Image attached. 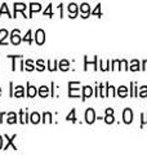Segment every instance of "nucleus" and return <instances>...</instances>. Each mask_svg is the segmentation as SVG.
<instances>
[{
  "label": "nucleus",
  "instance_id": "4",
  "mask_svg": "<svg viewBox=\"0 0 147 155\" xmlns=\"http://www.w3.org/2000/svg\"><path fill=\"white\" fill-rule=\"evenodd\" d=\"M11 40H12V44L13 45H18L19 43H21V36H19V31L18 30H14L11 35Z\"/></svg>",
  "mask_w": 147,
  "mask_h": 155
},
{
  "label": "nucleus",
  "instance_id": "19",
  "mask_svg": "<svg viewBox=\"0 0 147 155\" xmlns=\"http://www.w3.org/2000/svg\"><path fill=\"white\" fill-rule=\"evenodd\" d=\"M60 69H61L62 71H67V70H68V62H67L66 60H62V61L60 62Z\"/></svg>",
  "mask_w": 147,
  "mask_h": 155
},
{
  "label": "nucleus",
  "instance_id": "34",
  "mask_svg": "<svg viewBox=\"0 0 147 155\" xmlns=\"http://www.w3.org/2000/svg\"><path fill=\"white\" fill-rule=\"evenodd\" d=\"M106 114H114V110H112V109H107L106 110Z\"/></svg>",
  "mask_w": 147,
  "mask_h": 155
},
{
  "label": "nucleus",
  "instance_id": "16",
  "mask_svg": "<svg viewBox=\"0 0 147 155\" xmlns=\"http://www.w3.org/2000/svg\"><path fill=\"white\" fill-rule=\"evenodd\" d=\"M30 11H31V14H32L34 12L41 11V5H40V4H36V3H32L31 5H30Z\"/></svg>",
  "mask_w": 147,
  "mask_h": 155
},
{
  "label": "nucleus",
  "instance_id": "14",
  "mask_svg": "<svg viewBox=\"0 0 147 155\" xmlns=\"http://www.w3.org/2000/svg\"><path fill=\"white\" fill-rule=\"evenodd\" d=\"M30 119H31V123L38 124L39 122H40V115H39L38 113H32L31 116H30Z\"/></svg>",
  "mask_w": 147,
  "mask_h": 155
},
{
  "label": "nucleus",
  "instance_id": "24",
  "mask_svg": "<svg viewBox=\"0 0 147 155\" xmlns=\"http://www.w3.org/2000/svg\"><path fill=\"white\" fill-rule=\"evenodd\" d=\"M105 122H106L107 124H112V123L115 122V120H114V115H112V114H106Z\"/></svg>",
  "mask_w": 147,
  "mask_h": 155
},
{
  "label": "nucleus",
  "instance_id": "33",
  "mask_svg": "<svg viewBox=\"0 0 147 155\" xmlns=\"http://www.w3.org/2000/svg\"><path fill=\"white\" fill-rule=\"evenodd\" d=\"M142 116H143V122H142V123H147V114H143V115H142Z\"/></svg>",
  "mask_w": 147,
  "mask_h": 155
},
{
  "label": "nucleus",
  "instance_id": "22",
  "mask_svg": "<svg viewBox=\"0 0 147 155\" xmlns=\"http://www.w3.org/2000/svg\"><path fill=\"white\" fill-rule=\"evenodd\" d=\"M48 66H49V70H51V71H54V70H57L58 62H57V61H53V62L48 61Z\"/></svg>",
  "mask_w": 147,
  "mask_h": 155
},
{
  "label": "nucleus",
  "instance_id": "6",
  "mask_svg": "<svg viewBox=\"0 0 147 155\" xmlns=\"http://www.w3.org/2000/svg\"><path fill=\"white\" fill-rule=\"evenodd\" d=\"M83 89H84V93H83V100H85V98H88V97H90L93 94V88H92V87L87 85Z\"/></svg>",
  "mask_w": 147,
  "mask_h": 155
},
{
  "label": "nucleus",
  "instance_id": "12",
  "mask_svg": "<svg viewBox=\"0 0 147 155\" xmlns=\"http://www.w3.org/2000/svg\"><path fill=\"white\" fill-rule=\"evenodd\" d=\"M13 96L14 97H23L24 96V93H23V87H21V85L16 87V92L13 93Z\"/></svg>",
  "mask_w": 147,
  "mask_h": 155
},
{
  "label": "nucleus",
  "instance_id": "10",
  "mask_svg": "<svg viewBox=\"0 0 147 155\" xmlns=\"http://www.w3.org/2000/svg\"><path fill=\"white\" fill-rule=\"evenodd\" d=\"M7 122H8L9 124L17 123V115H16V113H9V114H8V120H7Z\"/></svg>",
  "mask_w": 147,
  "mask_h": 155
},
{
  "label": "nucleus",
  "instance_id": "5",
  "mask_svg": "<svg viewBox=\"0 0 147 155\" xmlns=\"http://www.w3.org/2000/svg\"><path fill=\"white\" fill-rule=\"evenodd\" d=\"M80 11H81V13H83V17H88V14L90 13V7L88 5L87 3H84V4H81Z\"/></svg>",
  "mask_w": 147,
  "mask_h": 155
},
{
  "label": "nucleus",
  "instance_id": "29",
  "mask_svg": "<svg viewBox=\"0 0 147 155\" xmlns=\"http://www.w3.org/2000/svg\"><path fill=\"white\" fill-rule=\"evenodd\" d=\"M47 120L49 123H52V115H51V113H45V114H44V122H47Z\"/></svg>",
  "mask_w": 147,
  "mask_h": 155
},
{
  "label": "nucleus",
  "instance_id": "35",
  "mask_svg": "<svg viewBox=\"0 0 147 155\" xmlns=\"http://www.w3.org/2000/svg\"><path fill=\"white\" fill-rule=\"evenodd\" d=\"M3 149V137L2 136H0V150Z\"/></svg>",
  "mask_w": 147,
  "mask_h": 155
},
{
  "label": "nucleus",
  "instance_id": "9",
  "mask_svg": "<svg viewBox=\"0 0 147 155\" xmlns=\"http://www.w3.org/2000/svg\"><path fill=\"white\" fill-rule=\"evenodd\" d=\"M5 138L8 140V142H7V145H5V146H4V150H7L9 146H11V145L13 146V150H17V147H16V146H14V145H13V140L16 138V134H14V136H12V138H9L8 136H5Z\"/></svg>",
  "mask_w": 147,
  "mask_h": 155
},
{
  "label": "nucleus",
  "instance_id": "1",
  "mask_svg": "<svg viewBox=\"0 0 147 155\" xmlns=\"http://www.w3.org/2000/svg\"><path fill=\"white\" fill-rule=\"evenodd\" d=\"M94 120H96V113H94V110H93V109H88L85 111V122L88 124H92V123H94Z\"/></svg>",
  "mask_w": 147,
  "mask_h": 155
},
{
  "label": "nucleus",
  "instance_id": "30",
  "mask_svg": "<svg viewBox=\"0 0 147 155\" xmlns=\"http://www.w3.org/2000/svg\"><path fill=\"white\" fill-rule=\"evenodd\" d=\"M44 14H45V16H48V14H49V17H52V12H51V5H49V7L47 8V11L44 12Z\"/></svg>",
  "mask_w": 147,
  "mask_h": 155
},
{
  "label": "nucleus",
  "instance_id": "7",
  "mask_svg": "<svg viewBox=\"0 0 147 155\" xmlns=\"http://www.w3.org/2000/svg\"><path fill=\"white\" fill-rule=\"evenodd\" d=\"M68 12L72 14L71 17H76L77 12H79V8L76 7V4H70V5H68Z\"/></svg>",
  "mask_w": 147,
  "mask_h": 155
},
{
  "label": "nucleus",
  "instance_id": "27",
  "mask_svg": "<svg viewBox=\"0 0 147 155\" xmlns=\"http://www.w3.org/2000/svg\"><path fill=\"white\" fill-rule=\"evenodd\" d=\"M23 40H24V41H27L28 44H31V31H30V30H28V31H27V34L24 35Z\"/></svg>",
  "mask_w": 147,
  "mask_h": 155
},
{
  "label": "nucleus",
  "instance_id": "18",
  "mask_svg": "<svg viewBox=\"0 0 147 155\" xmlns=\"http://www.w3.org/2000/svg\"><path fill=\"white\" fill-rule=\"evenodd\" d=\"M130 70L132 71H138L139 70V62L134 60V61H132V64H130Z\"/></svg>",
  "mask_w": 147,
  "mask_h": 155
},
{
  "label": "nucleus",
  "instance_id": "26",
  "mask_svg": "<svg viewBox=\"0 0 147 155\" xmlns=\"http://www.w3.org/2000/svg\"><path fill=\"white\" fill-rule=\"evenodd\" d=\"M107 91H109L107 96H111V97H114V96H115V88H114L112 85H109V84H107Z\"/></svg>",
  "mask_w": 147,
  "mask_h": 155
},
{
  "label": "nucleus",
  "instance_id": "21",
  "mask_svg": "<svg viewBox=\"0 0 147 155\" xmlns=\"http://www.w3.org/2000/svg\"><path fill=\"white\" fill-rule=\"evenodd\" d=\"M24 65H26V67H24V69H26L27 71H32L34 69H35V67H34V64H32V61H31V60H27L26 62H24Z\"/></svg>",
  "mask_w": 147,
  "mask_h": 155
},
{
  "label": "nucleus",
  "instance_id": "8",
  "mask_svg": "<svg viewBox=\"0 0 147 155\" xmlns=\"http://www.w3.org/2000/svg\"><path fill=\"white\" fill-rule=\"evenodd\" d=\"M38 94V89L35 88V87H32V85H28V88H27V96L28 97H35Z\"/></svg>",
  "mask_w": 147,
  "mask_h": 155
},
{
  "label": "nucleus",
  "instance_id": "28",
  "mask_svg": "<svg viewBox=\"0 0 147 155\" xmlns=\"http://www.w3.org/2000/svg\"><path fill=\"white\" fill-rule=\"evenodd\" d=\"M139 96L141 97H147V87H142L139 91Z\"/></svg>",
  "mask_w": 147,
  "mask_h": 155
},
{
  "label": "nucleus",
  "instance_id": "15",
  "mask_svg": "<svg viewBox=\"0 0 147 155\" xmlns=\"http://www.w3.org/2000/svg\"><path fill=\"white\" fill-rule=\"evenodd\" d=\"M68 87H70V89H68V96H70V97H76V96H79V89L72 88V85H70V84H68Z\"/></svg>",
  "mask_w": 147,
  "mask_h": 155
},
{
  "label": "nucleus",
  "instance_id": "23",
  "mask_svg": "<svg viewBox=\"0 0 147 155\" xmlns=\"http://www.w3.org/2000/svg\"><path fill=\"white\" fill-rule=\"evenodd\" d=\"M67 120H70V122H74V123H75L76 122V118H75V110H71V113L70 114H68L67 115V118H66Z\"/></svg>",
  "mask_w": 147,
  "mask_h": 155
},
{
  "label": "nucleus",
  "instance_id": "32",
  "mask_svg": "<svg viewBox=\"0 0 147 155\" xmlns=\"http://www.w3.org/2000/svg\"><path fill=\"white\" fill-rule=\"evenodd\" d=\"M143 70H147V60H145L143 61V67H142Z\"/></svg>",
  "mask_w": 147,
  "mask_h": 155
},
{
  "label": "nucleus",
  "instance_id": "31",
  "mask_svg": "<svg viewBox=\"0 0 147 155\" xmlns=\"http://www.w3.org/2000/svg\"><path fill=\"white\" fill-rule=\"evenodd\" d=\"M121 66L124 70H128V67H126V61H121Z\"/></svg>",
  "mask_w": 147,
  "mask_h": 155
},
{
  "label": "nucleus",
  "instance_id": "36",
  "mask_svg": "<svg viewBox=\"0 0 147 155\" xmlns=\"http://www.w3.org/2000/svg\"><path fill=\"white\" fill-rule=\"evenodd\" d=\"M4 116V114H0V123H2V118Z\"/></svg>",
  "mask_w": 147,
  "mask_h": 155
},
{
  "label": "nucleus",
  "instance_id": "2",
  "mask_svg": "<svg viewBox=\"0 0 147 155\" xmlns=\"http://www.w3.org/2000/svg\"><path fill=\"white\" fill-rule=\"evenodd\" d=\"M122 119H124L125 124H130L133 122V113H132L130 109H125L124 113H122Z\"/></svg>",
  "mask_w": 147,
  "mask_h": 155
},
{
  "label": "nucleus",
  "instance_id": "17",
  "mask_svg": "<svg viewBox=\"0 0 147 155\" xmlns=\"http://www.w3.org/2000/svg\"><path fill=\"white\" fill-rule=\"evenodd\" d=\"M117 94H119L120 97H125L126 94H128V89H126V87H120L119 89H117Z\"/></svg>",
  "mask_w": 147,
  "mask_h": 155
},
{
  "label": "nucleus",
  "instance_id": "20",
  "mask_svg": "<svg viewBox=\"0 0 147 155\" xmlns=\"http://www.w3.org/2000/svg\"><path fill=\"white\" fill-rule=\"evenodd\" d=\"M19 116H21V120H19V122H21L22 124H24V123H27V113L26 111H21V113H19Z\"/></svg>",
  "mask_w": 147,
  "mask_h": 155
},
{
  "label": "nucleus",
  "instance_id": "37",
  "mask_svg": "<svg viewBox=\"0 0 147 155\" xmlns=\"http://www.w3.org/2000/svg\"><path fill=\"white\" fill-rule=\"evenodd\" d=\"M0 94H2V88H0Z\"/></svg>",
  "mask_w": 147,
  "mask_h": 155
},
{
  "label": "nucleus",
  "instance_id": "25",
  "mask_svg": "<svg viewBox=\"0 0 147 155\" xmlns=\"http://www.w3.org/2000/svg\"><path fill=\"white\" fill-rule=\"evenodd\" d=\"M36 69H38L39 71H44V69H45V66H44V62H43L41 60H39V61L36 62Z\"/></svg>",
  "mask_w": 147,
  "mask_h": 155
},
{
  "label": "nucleus",
  "instance_id": "3",
  "mask_svg": "<svg viewBox=\"0 0 147 155\" xmlns=\"http://www.w3.org/2000/svg\"><path fill=\"white\" fill-rule=\"evenodd\" d=\"M35 41L39 45H43L44 41H45V32H44L43 30H40V28H39V30L36 31V34H35Z\"/></svg>",
  "mask_w": 147,
  "mask_h": 155
},
{
  "label": "nucleus",
  "instance_id": "13",
  "mask_svg": "<svg viewBox=\"0 0 147 155\" xmlns=\"http://www.w3.org/2000/svg\"><path fill=\"white\" fill-rule=\"evenodd\" d=\"M26 7H27V5H24L23 3H16V4H14V12H16V13H17L18 11L23 12L24 9H26Z\"/></svg>",
  "mask_w": 147,
  "mask_h": 155
},
{
  "label": "nucleus",
  "instance_id": "11",
  "mask_svg": "<svg viewBox=\"0 0 147 155\" xmlns=\"http://www.w3.org/2000/svg\"><path fill=\"white\" fill-rule=\"evenodd\" d=\"M49 94V88L47 85H43L40 87V89H39V96H41V97H47Z\"/></svg>",
  "mask_w": 147,
  "mask_h": 155
}]
</instances>
